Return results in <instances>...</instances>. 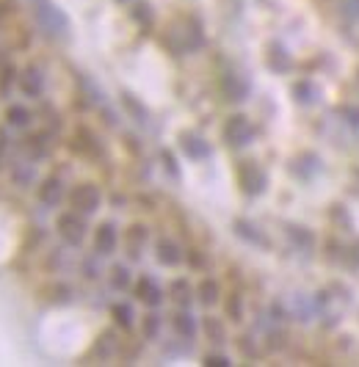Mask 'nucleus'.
Instances as JSON below:
<instances>
[{
	"mask_svg": "<svg viewBox=\"0 0 359 367\" xmlns=\"http://www.w3.org/2000/svg\"><path fill=\"white\" fill-rule=\"evenodd\" d=\"M33 17L47 36H66L69 20L53 0H33Z\"/></svg>",
	"mask_w": 359,
	"mask_h": 367,
	"instance_id": "1",
	"label": "nucleus"
},
{
	"mask_svg": "<svg viewBox=\"0 0 359 367\" xmlns=\"http://www.w3.org/2000/svg\"><path fill=\"white\" fill-rule=\"evenodd\" d=\"M69 204H72L80 216H92V213H97L99 204H102V194H99L97 185L83 182V185H75V188H72Z\"/></svg>",
	"mask_w": 359,
	"mask_h": 367,
	"instance_id": "2",
	"label": "nucleus"
},
{
	"mask_svg": "<svg viewBox=\"0 0 359 367\" xmlns=\"http://www.w3.org/2000/svg\"><path fill=\"white\" fill-rule=\"evenodd\" d=\"M252 138H255V127H252V122L243 116V113H235V116H229L227 125H224V141H227V147H246V144H252Z\"/></svg>",
	"mask_w": 359,
	"mask_h": 367,
	"instance_id": "3",
	"label": "nucleus"
},
{
	"mask_svg": "<svg viewBox=\"0 0 359 367\" xmlns=\"http://www.w3.org/2000/svg\"><path fill=\"white\" fill-rule=\"evenodd\" d=\"M56 227H59V235L64 237L69 246H80L83 237H86V221H83V216H80L78 210H72V213H61Z\"/></svg>",
	"mask_w": 359,
	"mask_h": 367,
	"instance_id": "4",
	"label": "nucleus"
},
{
	"mask_svg": "<svg viewBox=\"0 0 359 367\" xmlns=\"http://www.w3.org/2000/svg\"><path fill=\"white\" fill-rule=\"evenodd\" d=\"M238 182H241V188H243V194H249V197H257L265 191V171L257 168V163H252V161H243L241 166H238Z\"/></svg>",
	"mask_w": 359,
	"mask_h": 367,
	"instance_id": "5",
	"label": "nucleus"
},
{
	"mask_svg": "<svg viewBox=\"0 0 359 367\" xmlns=\"http://www.w3.org/2000/svg\"><path fill=\"white\" fill-rule=\"evenodd\" d=\"M135 299L144 301L147 306H161L164 304V290L158 287V282L152 276H141L135 285Z\"/></svg>",
	"mask_w": 359,
	"mask_h": 367,
	"instance_id": "6",
	"label": "nucleus"
},
{
	"mask_svg": "<svg viewBox=\"0 0 359 367\" xmlns=\"http://www.w3.org/2000/svg\"><path fill=\"white\" fill-rule=\"evenodd\" d=\"M235 235L238 237H243L246 243H252V246H262V249H268L271 243H268V237L260 232V227H255L252 221H246V218H235Z\"/></svg>",
	"mask_w": 359,
	"mask_h": 367,
	"instance_id": "7",
	"label": "nucleus"
},
{
	"mask_svg": "<svg viewBox=\"0 0 359 367\" xmlns=\"http://www.w3.org/2000/svg\"><path fill=\"white\" fill-rule=\"evenodd\" d=\"M147 227H141V224H133L130 230L125 232V249H128V254H130V260H141V251H144V246H147Z\"/></svg>",
	"mask_w": 359,
	"mask_h": 367,
	"instance_id": "8",
	"label": "nucleus"
},
{
	"mask_svg": "<svg viewBox=\"0 0 359 367\" xmlns=\"http://www.w3.org/2000/svg\"><path fill=\"white\" fill-rule=\"evenodd\" d=\"M61 199H64V182L59 177H47L39 188V201L47 204V207H56Z\"/></svg>",
	"mask_w": 359,
	"mask_h": 367,
	"instance_id": "9",
	"label": "nucleus"
},
{
	"mask_svg": "<svg viewBox=\"0 0 359 367\" xmlns=\"http://www.w3.org/2000/svg\"><path fill=\"white\" fill-rule=\"evenodd\" d=\"M116 243H119L116 227H114V224H99L97 235H95V249H97V254H114Z\"/></svg>",
	"mask_w": 359,
	"mask_h": 367,
	"instance_id": "10",
	"label": "nucleus"
},
{
	"mask_svg": "<svg viewBox=\"0 0 359 367\" xmlns=\"http://www.w3.org/2000/svg\"><path fill=\"white\" fill-rule=\"evenodd\" d=\"M180 147H183V152H185L191 161H205V158H210V144H207V141H202V138L194 135V133L183 135Z\"/></svg>",
	"mask_w": 359,
	"mask_h": 367,
	"instance_id": "11",
	"label": "nucleus"
},
{
	"mask_svg": "<svg viewBox=\"0 0 359 367\" xmlns=\"http://www.w3.org/2000/svg\"><path fill=\"white\" fill-rule=\"evenodd\" d=\"M116 348H119V340H116L114 329H105V332L99 334L97 342H95V356L105 362V359H111L116 354Z\"/></svg>",
	"mask_w": 359,
	"mask_h": 367,
	"instance_id": "12",
	"label": "nucleus"
},
{
	"mask_svg": "<svg viewBox=\"0 0 359 367\" xmlns=\"http://www.w3.org/2000/svg\"><path fill=\"white\" fill-rule=\"evenodd\" d=\"M158 263H161V266H169V268L183 263V251H180V246H177L174 240H166L164 237V240L158 243Z\"/></svg>",
	"mask_w": 359,
	"mask_h": 367,
	"instance_id": "13",
	"label": "nucleus"
},
{
	"mask_svg": "<svg viewBox=\"0 0 359 367\" xmlns=\"http://www.w3.org/2000/svg\"><path fill=\"white\" fill-rule=\"evenodd\" d=\"M42 89H44L42 69H39V67H28L25 77H23V92H25L28 97H39V94H42Z\"/></svg>",
	"mask_w": 359,
	"mask_h": 367,
	"instance_id": "14",
	"label": "nucleus"
},
{
	"mask_svg": "<svg viewBox=\"0 0 359 367\" xmlns=\"http://www.w3.org/2000/svg\"><path fill=\"white\" fill-rule=\"evenodd\" d=\"M196 296H199V301L205 306H213L219 301V296H221V287H219L216 279H202V285L196 287Z\"/></svg>",
	"mask_w": 359,
	"mask_h": 367,
	"instance_id": "15",
	"label": "nucleus"
},
{
	"mask_svg": "<svg viewBox=\"0 0 359 367\" xmlns=\"http://www.w3.org/2000/svg\"><path fill=\"white\" fill-rule=\"evenodd\" d=\"M191 293H194V290H191L188 279H174V282L169 285V296L177 301L180 306H188V304H191V299H194Z\"/></svg>",
	"mask_w": 359,
	"mask_h": 367,
	"instance_id": "16",
	"label": "nucleus"
},
{
	"mask_svg": "<svg viewBox=\"0 0 359 367\" xmlns=\"http://www.w3.org/2000/svg\"><path fill=\"white\" fill-rule=\"evenodd\" d=\"M202 329H205L210 342H216V345L227 342V329H224V323H221L219 318H205V321H202Z\"/></svg>",
	"mask_w": 359,
	"mask_h": 367,
	"instance_id": "17",
	"label": "nucleus"
},
{
	"mask_svg": "<svg viewBox=\"0 0 359 367\" xmlns=\"http://www.w3.org/2000/svg\"><path fill=\"white\" fill-rule=\"evenodd\" d=\"M171 323H174V332L180 334V337H185V340H194L196 323H194V315H191V312H177Z\"/></svg>",
	"mask_w": 359,
	"mask_h": 367,
	"instance_id": "18",
	"label": "nucleus"
},
{
	"mask_svg": "<svg viewBox=\"0 0 359 367\" xmlns=\"http://www.w3.org/2000/svg\"><path fill=\"white\" fill-rule=\"evenodd\" d=\"M78 152H83V155H95L99 147H97V138L92 130H86V127H80L78 135H75V144H72Z\"/></svg>",
	"mask_w": 359,
	"mask_h": 367,
	"instance_id": "19",
	"label": "nucleus"
},
{
	"mask_svg": "<svg viewBox=\"0 0 359 367\" xmlns=\"http://www.w3.org/2000/svg\"><path fill=\"white\" fill-rule=\"evenodd\" d=\"M268 64H271L274 69H279V72H285V69L293 67V61H291V56L285 53L282 44H271V50H268Z\"/></svg>",
	"mask_w": 359,
	"mask_h": 367,
	"instance_id": "20",
	"label": "nucleus"
},
{
	"mask_svg": "<svg viewBox=\"0 0 359 367\" xmlns=\"http://www.w3.org/2000/svg\"><path fill=\"white\" fill-rule=\"evenodd\" d=\"M224 92H227V100H243V97H246V92H249V86H246V83H241V80H238V75L227 72V77H224Z\"/></svg>",
	"mask_w": 359,
	"mask_h": 367,
	"instance_id": "21",
	"label": "nucleus"
},
{
	"mask_svg": "<svg viewBox=\"0 0 359 367\" xmlns=\"http://www.w3.org/2000/svg\"><path fill=\"white\" fill-rule=\"evenodd\" d=\"M122 105H125V108L130 111V116H133V119H135V122H138V125H147V119H150V113H147V108H144L141 102L135 100L133 94H128V92H125V94H122Z\"/></svg>",
	"mask_w": 359,
	"mask_h": 367,
	"instance_id": "22",
	"label": "nucleus"
},
{
	"mask_svg": "<svg viewBox=\"0 0 359 367\" xmlns=\"http://www.w3.org/2000/svg\"><path fill=\"white\" fill-rule=\"evenodd\" d=\"M111 315H114L116 326H122V329H133V309L128 306V304H114V306H111Z\"/></svg>",
	"mask_w": 359,
	"mask_h": 367,
	"instance_id": "23",
	"label": "nucleus"
},
{
	"mask_svg": "<svg viewBox=\"0 0 359 367\" xmlns=\"http://www.w3.org/2000/svg\"><path fill=\"white\" fill-rule=\"evenodd\" d=\"M111 285H114V290H128L130 287V270H128V266L111 268Z\"/></svg>",
	"mask_w": 359,
	"mask_h": 367,
	"instance_id": "24",
	"label": "nucleus"
},
{
	"mask_svg": "<svg viewBox=\"0 0 359 367\" xmlns=\"http://www.w3.org/2000/svg\"><path fill=\"white\" fill-rule=\"evenodd\" d=\"M293 94H296V100L304 102V105L315 102V83H312V80H301V83H296Z\"/></svg>",
	"mask_w": 359,
	"mask_h": 367,
	"instance_id": "25",
	"label": "nucleus"
},
{
	"mask_svg": "<svg viewBox=\"0 0 359 367\" xmlns=\"http://www.w3.org/2000/svg\"><path fill=\"white\" fill-rule=\"evenodd\" d=\"M288 235L293 237L298 246H304V249H312V246H315V237H312V232H310L307 227H293V224H288Z\"/></svg>",
	"mask_w": 359,
	"mask_h": 367,
	"instance_id": "26",
	"label": "nucleus"
},
{
	"mask_svg": "<svg viewBox=\"0 0 359 367\" xmlns=\"http://www.w3.org/2000/svg\"><path fill=\"white\" fill-rule=\"evenodd\" d=\"M227 315H229V321H235V323L243 321V296H241V293H229Z\"/></svg>",
	"mask_w": 359,
	"mask_h": 367,
	"instance_id": "27",
	"label": "nucleus"
},
{
	"mask_svg": "<svg viewBox=\"0 0 359 367\" xmlns=\"http://www.w3.org/2000/svg\"><path fill=\"white\" fill-rule=\"evenodd\" d=\"M6 119H8V125H14V127H25V125L31 122V113H28L23 105H11L8 113H6Z\"/></svg>",
	"mask_w": 359,
	"mask_h": 367,
	"instance_id": "28",
	"label": "nucleus"
},
{
	"mask_svg": "<svg viewBox=\"0 0 359 367\" xmlns=\"http://www.w3.org/2000/svg\"><path fill=\"white\" fill-rule=\"evenodd\" d=\"M28 149H31L33 158H44L47 149H50V141H47V133H39L28 138Z\"/></svg>",
	"mask_w": 359,
	"mask_h": 367,
	"instance_id": "29",
	"label": "nucleus"
},
{
	"mask_svg": "<svg viewBox=\"0 0 359 367\" xmlns=\"http://www.w3.org/2000/svg\"><path fill=\"white\" fill-rule=\"evenodd\" d=\"M141 329H144V337H147V340H155L158 332H161V315H155V312H152V315H147Z\"/></svg>",
	"mask_w": 359,
	"mask_h": 367,
	"instance_id": "30",
	"label": "nucleus"
},
{
	"mask_svg": "<svg viewBox=\"0 0 359 367\" xmlns=\"http://www.w3.org/2000/svg\"><path fill=\"white\" fill-rule=\"evenodd\" d=\"M133 20L141 23L144 28H152V11H150V6H147V3H138V6L133 8Z\"/></svg>",
	"mask_w": 359,
	"mask_h": 367,
	"instance_id": "31",
	"label": "nucleus"
},
{
	"mask_svg": "<svg viewBox=\"0 0 359 367\" xmlns=\"http://www.w3.org/2000/svg\"><path fill=\"white\" fill-rule=\"evenodd\" d=\"M14 75H17V69L8 67L3 69V77H0V97H8V92H11V86H14Z\"/></svg>",
	"mask_w": 359,
	"mask_h": 367,
	"instance_id": "32",
	"label": "nucleus"
},
{
	"mask_svg": "<svg viewBox=\"0 0 359 367\" xmlns=\"http://www.w3.org/2000/svg\"><path fill=\"white\" fill-rule=\"evenodd\" d=\"M161 158H164V166H166V171H169V174H171V177H174V180H180V168H177V161H174V155H171V152H164V155H161Z\"/></svg>",
	"mask_w": 359,
	"mask_h": 367,
	"instance_id": "33",
	"label": "nucleus"
},
{
	"mask_svg": "<svg viewBox=\"0 0 359 367\" xmlns=\"http://www.w3.org/2000/svg\"><path fill=\"white\" fill-rule=\"evenodd\" d=\"M205 365L207 367H229L232 362H229L227 356H221V354H207V356H205Z\"/></svg>",
	"mask_w": 359,
	"mask_h": 367,
	"instance_id": "34",
	"label": "nucleus"
},
{
	"mask_svg": "<svg viewBox=\"0 0 359 367\" xmlns=\"http://www.w3.org/2000/svg\"><path fill=\"white\" fill-rule=\"evenodd\" d=\"M83 270H86V279H97V276H99V268L95 266V257H89V260L83 263Z\"/></svg>",
	"mask_w": 359,
	"mask_h": 367,
	"instance_id": "35",
	"label": "nucleus"
},
{
	"mask_svg": "<svg viewBox=\"0 0 359 367\" xmlns=\"http://www.w3.org/2000/svg\"><path fill=\"white\" fill-rule=\"evenodd\" d=\"M14 180H17L20 185L31 182V180H33V168H25V171H14Z\"/></svg>",
	"mask_w": 359,
	"mask_h": 367,
	"instance_id": "36",
	"label": "nucleus"
},
{
	"mask_svg": "<svg viewBox=\"0 0 359 367\" xmlns=\"http://www.w3.org/2000/svg\"><path fill=\"white\" fill-rule=\"evenodd\" d=\"M285 340H288L285 332H274L271 334V342H268V345H271V348H285Z\"/></svg>",
	"mask_w": 359,
	"mask_h": 367,
	"instance_id": "37",
	"label": "nucleus"
},
{
	"mask_svg": "<svg viewBox=\"0 0 359 367\" xmlns=\"http://www.w3.org/2000/svg\"><path fill=\"white\" fill-rule=\"evenodd\" d=\"M69 293H72L69 287H64V285H59V287H56V301H61V304H66V301H69Z\"/></svg>",
	"mask_w": 359,
	"mask_h": 367,
	"instance_id": "38",
	"label": "nucleus"
},
{
	"mask_svg": "<svg viewBox=\"0 0 359 367\" xmlns=\"http://www.w3.org/2000/svg\"><path fill=\"white\" fill-rule=\"evenodd\" d=\"M343 113H346V116H348V122H351V125H354V127H359V108H346V111H343Z\"/></svg>",
	"mask_w": 359,
	"mask_h": 367,
	"instance_id": "39",
	"label": "nucleus"
},
{
	"mask_svg": "<svg viewBox=\"0 0 359 367\" xmlns=\"http://www.w3.org/2000/svg\"><path fill=\"white\" fill-rule=\"evenodd\" d=\"M6 144H8L6 141V130L0 127V163H3V155H6Z\"/></svg>",
	"mask_w": 359,
	"mask_h": 367,
	"instance_id": "40",
	"label": "nucleus"
},
{
	"mask_svg": "<svg viewBox=\"0 0 359 367\" xmlns=\"http://www.w3.org/2000/svg\"><path fill=\"white\" fill-rule=\"evenodd\" d=\"M188 263H191L194 268H202V266H205V263H202V257H199L196 251H191V254H188Z\"/></svg>",
	"mask_w": 359,
	"mask_h": 367,
	"instance_id": "41",
	"label": "nucleus"
},
{
	"mask_svg": "<svg viewBox=\"0 0 359 367\" xmlns=\"http://www.w3.org/2000/svg\"><path fill=\"white\" fill-rule=\"evenodd\" d=\"M351 254H354V260H357V263H359V243H357V246H354V249H351Z\"/></svg>",
	"mask_w": 359,
	"mask_h": 367,
	"instance_id": "42",
	"label": "nucleus"
}]
</instances>
